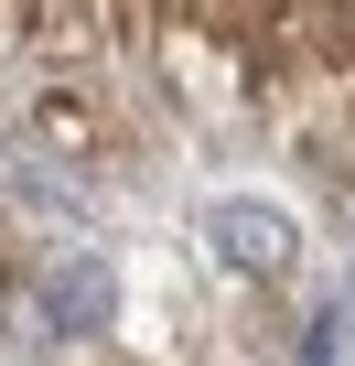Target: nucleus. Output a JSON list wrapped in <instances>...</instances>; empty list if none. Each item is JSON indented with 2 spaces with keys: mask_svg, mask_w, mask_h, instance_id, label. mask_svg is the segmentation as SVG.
Listing matches in <instances>:
<instances>
[]
</instances>
